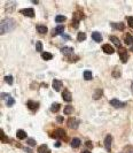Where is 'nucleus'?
<instances>
[{
    "label": "nucleus",
    "mask_w": 133,
    "mask_h": 153,
    "mask_svg": "<svg viewBox=\"0 0 133 153\" xmlns=\"http://www.w3.org/2000/svg\"><path fill=\"white\" fill-rule=\"evenodd\" d=\"M14 28H15V21L13 18H2L1 20V31H0V33L5 35V33L12 31Z\"/></svg>",
    "instance_id": "obj_1"
},
{
    "label": "nucleus",
    "mask_w": 133,
    "mask_h": 153,
    "mask_svg": "<svg viewBox=\"0 0 133 153\" xmlns=\"http://www.w3.org/2000/svg\"><path fill=\"white\" fill-rule=\"evenodd\" d=\"M111 142H112V137L111 135H107L106 138H104V147L108 152H110L111 150Z\"/></svg>",
    "instance_id": "obj_2"
},
{
    "label": "nucleus",
    "mask_w": 133,
    "mask_h": 153,
    "mask_svg": "<svg viewBox=\"0 0 133 153\" xmlns=\"http://www.w3.org/2000/svg\"><path fill=\"white\" fill-rule=\"evenodd\" d=\"M68 126L70 127L71 129H77L78 126H79V120H78V119H75V117H72V119H69Z\"/></svg>",
    "instance_id": "obj_3"
},
{
    "label": "nucleus",
    "mask_w": 133,
    "mask_h": 153,
    "mask_svg": "<svg viewBox=\"0 0 133 153\" xmlns=\"http://www.w3.org/2000/svg\"><path fill=\"white\" fill-rule=\"evenodd\" d=\"M110 105L112 106V107H115V108H122V107H124L126 104L123 101H119L118 99H111L110 100Z\"/></svg>",
    "instance_id": "obj_4"
},
{
    "label": "nucleus",
    "mask_w": 133,
    "mask_h": 153,
    "mask_svg": "<svg viewBox=\"0 0 133 153\" xmlns=\"http://www.w3.org/2000/svg\"><path fill=\"white\" fill-rule=\"evenodd\" d=\"M119 57H121V61L122 62H126L127 59H129V55H127V51L125 48L121 47L119 48Z\"/></svg>",
    "instance_id": "obj_5"
},
{
    "label": "nucleus",
    "mask_w": 133,
    "mask_h": 153,
    "mask_svg": "<svg viewBox=\"0 0 133 153\" xmlns=\"http://www.w3.org/2000/svg\"><path fill=\"white\" fill-rule=\"evenodd\" d=\"M102 51L107 54H114L115 53V48L110 46L109 44H104V45H102Z\"/></svg>",
    "instance_id": "obj_6"
},
{
    "label": "nucleus",
    "mask_w": 133,
    "mask_h": 153,
    "mask_svg": "<svg viewBox=\"0 0 133 153\" xmlns=\"http://www.w3.org/2000/svg\"><path fill=\"white\" fill-rule=\"evenodd\" d=\"M21 14H23L25 16H29V17H33L35 16V10L32 8H25L21 10Z\"/></svg>",
    "instance_id": "obj_7"
},
{
    "label": "nucleus",
    "mask_w": 133,
    "mask_h": 153,
    "mask_svg": "<svg viewBox=\"0 0 133 153\" xmlns=\"http://www.w3.org/2000/svg\"><path fill=\"white\" fill-rule=\"evenodd\" d=\"M62 97H63V100H64V101H67V102L71 101V99H72L71 93H70V91H69L68 89H65V90L62 92Z\"/></svg>",
    "instance_id": "obj_8"
},
{
    "label": "nucleus",
    "mask_w": 133,
    "mask_h": 153,
    "mask_svg": "<svg viewBox=\"0 0 133 153\" xmlns=\"http://www.w3.org/2000/svg\"><path fill=\"white\" fill-rule=\"evenodd\" d=\"M92 38H93V40L96 42V43L102 42V35H101L100 32H98V31H94V32L92 33Z\"/></svg>",
    "instance_id": "obj_9"
},
{
    "label": "nucleus",
    "mask_w": 133,
    "mask_h": 153,
    "mask_svg": "<svg viewBox=\"0 0 133 153\" xmlns=\"http://www.w3.org/2000/svg\"><path fill=\"white\" fill-rule=\"evenodd\" d=\"M52 86L55 91H60L61 90V86H62V82L59 81V79H54L53 83H52Z\"/></svg>",
    "instance_id": "obj_10"
},
{
    "label": "nucleus",
    "mask_w": 133,
    "mask_h": 153,
    "mask_svg": "<svg viewBox=\"0 0 133 153\" xmlns=\"http://www.w3.org/2000/svg\"><path fill=\"white\" fill-rule=\"evenodd\" d=\"M72 52H74V48L69 47V46H64V47L61 48V53H62L63 55H70Z\"/></svg>",
    "instance_id": "obj_11"
},
{
    "label": "nucleus",
    "mask_w": 133,
    "mask_h": 153,
    "mask_svg": "<svg viewBox=\"0 0 133 153\" xmlns=\"http://www.w3.org/2000/svg\"><path fill=\"white\" fill-rule=\"evenodd\" d=\"M70 145H71V147H74V149H76V147H79V145H80V139H79V138H77V137L72 138V139H71V142H70Z\"/></svg>",
    "instance_id": "obj_12"
},
{
    "label": "nucleus",
    "mask_w": 133,
    "mask_h": 153,
    "mask_svg": "<svg viewBox=\"0 0 133 153\" xmlns=\"http://www.w3.org/2000/svg\"><path fill=\"white\" fill-rule=\"evenodd\" d=\"M28 107H29L30 109H32V111H36V109L39 107V104L36 101H32V100H29V101H28Z\"/></svg>",
    "instance_id": "obj_13"
},
{
    "label": "nucleus",
    "mask_w": 133,
    "mask_h": 153,
    "mask_svg": "<svg viewBox=\"0 0 133 153\" xmlns=\"http://www.w3.org/2000/svg\"><path fill=\"white\" fill-rule=\"evenodd\" d=\"M52 136H53V137H56V138H61V137H64L65 136V132L63 131L62 129H57L54 134H52Z\"/></svg>",
    "instance_id": "obj_14"
},
{
    "label": "nucleus",
    "mask_w": 133,
    "mask_h": 153,
    "mask_svg": "<svg viewBox=\"0 0 133 153\" xmlns=\"http://www.w3.org/2000/svg\"><path fill=\"white\" fill-rule=\"evenodd\" d=\"M15 6H16V3H15V2H7L6 6H5V9H6V12L12 13L13 9L15 8Z\"/></svg>",
    "instance_id": "obj_15"
},
{
    "label": "nucleus",
    "mask_w": 133,
    "mask_h": 153,
    "mask_svg": "<svg viewBox=\"0 0 133 153\" xmlns=\"http://www.w3.org/2000/svg\"><path fill=\"white\" fill-rule=\"evenodd\" d=\"M37 31L39 33H42V35H45V33H47V27L39 24V25H37Z\"/></svg>",
    "instance_id": "obj_16"
},
{
    "label": "nucleus",
    "mask_w": 133,
    "mask_h": 153,
    "mask_svg": "<svg viewBox=\"0 0 133 153\" xmlns=\"http://www.w3.org/2000/svg\"><path fill=\"white\" fill-rule=\"evenodd\" d=\"M63 31H64V27H63V25H57V27H55V29H54L53 35H62Z\"/></svg>",
    "instance_id": "obj_17"
},
{
    "label": "nucleus",
    "mask_w": 133,
    "mask_h": 153,
    "mask_svg": "<svg viewBox=\"0 0 133 153\" xmlns=\"http://www.w3.org/2000/svg\"><path fill=\"white\" fill-rule=\"evenodd\" d=\"M16 137H17L18 139H24V138L28 137V135L24 130H17V132H16Z\"/></svg>",
    "instance_id": "obj_18"
},
{
    "label": "nucleus",
    "mask_w": 133,
    "mask_h": 153,
    "mask_svg": "<svg viewBox=\"0 0 133 153\" xmlns=\"http://www.w3.org/2000/svg\"><path fill=\"white\" fill-rule=\"evenodd\" d=\"M124 40H125V44H126V45H133V36H131L130 33H126Z\"/></svg>",
    "instance_id": "obj_19"
},
{
    "label": "nucleus",
    "mask_w": 133,
    "mask_h": 153,
    "mask_svg": "<svg viewBox=\"0 0 133 153\" xmlns=\"http://www.w3.org/2000/svg\"><path fill=\"white\" fill-rule=\"evenodd\" d=\"M109 39H110V40H111V42L114 43V44H115V45L117 46L118 48H121V47H122V46H121V42H119V39L117 38V37H115V36H110V37H109Z\"/></svg>",
    "instance_id": "obj_20"
},
{
    "label": "nucleus",
    "mask_w": 133,
    "mask_h": 153,
    "mask_svg": "<svg viewBox=\"0 0 133 153\" xmlns=\"http://www.w3.org/2000/svg\"><path fill=\"white\" fill-rule=\"evenodd\" d=\"M38 151H39V153H50V151H49V149H48V146L47 145H40L39 146V149H38Z\"/></svg>",
    "instance_id": "obj_21"
},
{
    "label": "nucleus",
    "mask_w": 133,
    "mask_h": 153,
    "mask_svg": "<svg viewBox=\"0 0 133 153\" xmlns=\"http://www.w3.org/2000/svg\"><path fill=\"white\" fill-rule=\"evenodd\" d=\"M111 27L114 28V29H118V30H123L124 29V23H122V22H118V23H111Z\"/></svg>",
    "instance_id": "obj_22"
},
{
    "label": "nucleus",
    "mask_w": 133,
    "mask_h": 153,
    "mask_svg": "<svg viewBox=\"0 0 133 153\" xmlns=\"http://www.w3.org/2000/svg\"><path fill=\"white\" fill-rule=\"evenodd\" d=\"M102 92H103V91L101 90V89H98V90H95L94 94H93V99H94V100L100 99L101 97H102Z\"/></svg>",
    "instance_id": "obj_23"
},
{
    "label": "nucleus",
    "mask_w": 133,
    "mask_h": 153,
    "mask_svg": "<svg viewBox=\"0 0 133 153\" xmlns=\"http://www.w3.org/2000/svg\"><path fill=\"white\" fill-rule=\"evenodd\" d=\"M42 57L44 60H52L53 59V54L49 53V52H43Z\"/></svg>",
    "instance_id": "obj_24"
},
{
    "label": "nucleus",
    "mask_w": 133,
    "mask_h": 153,
    "mask_svg": "<svg viewBox=\"0 0 133 153\" xmlns=\"http://www.w3.org/2000/svg\"><path fill=\"white\" fill-rule=\"evenodd\" d=\"M15 104V99L13 98V97L8 96L7 97V100H6V106H8V107H12L13 105Z\"/></svg>",
    "instance_id": "obj_25"
},
{
    "label": "nucleus",
    "mask_w": 133,
    "mask_h": 153,
    "mask_svg": "<svg viewBox=\"0 0 133 153\" xmlns=\"http://www.w3.org/2000/svg\"><path fill=\"white\" fill-rule=\"evenodd\" d=\"M92 78H93V76H92V73L89 72V70L84 72V79H86V81H91Z\"/></svg>",
    "instance_id": "obj_26"
},
{
    "label": "nucleus",
    "mask_w": 133,
    "mask_h": 153,
    "mask_svg": "<svg viewBox=\"0 0 133 153\" xmlns=\"http://www.w3.org/2000/svg\"><path fill=\"white\" fill-rule=\"evenodd\" d=\"M85 39H86V33L85 32H78V35H77L78 42H84Z\"/></svg>",
    "instance_id": "obj_27"
},
{
    "label": "nucleus",
    "mask_w": 133,
    "mask_h": 153,
    "mask_svg": "<svg viewBox=\"0 0 133 153\" xmlns=\"http://www.w3.org/2000/svg\"><path fill=\"white\" fill-rule=\"evenodd\" d=\"M60 107H61V106H60V104H57V102H55V104H52V106H50V111L55 113V112L60 111Z\"/></svg>",
    "instance_id": "obj_28"
},
{
    "label": "nucleus",
    "mask_w": 133,
    "mask_h": 153,
    "mask_svg": "<svg viewBox=\"0 0 133 153\" xmlns=\"http://www.w3.org/2000/svg\"><path fill=\"white\" fill-rule=\"evenodd\" d=\"M64 114H70V113H72L74 112V107L72 106H70V105H68V106H65L64 107Z\"/></svg>",
    "instance_id": "obj_29"
},
{
    "label": "nucleus",
    "mask_w": 133,
    "mask_h": 153,
    "mask_svg": "<svg viewBox=\"0 0 133 153\" xmlns=\"http://www.w3.org/2000/svg\"><path fill=\"white\" fill-rule=\"evenodd\" d=\"M65 20H67V17H65L64 15H57L55 17V21L57 22V23H61V22H64Z\"/></svg>",
    "instance_id": "obj_30"
},
{
    "label": "nucleus",
    "mask_w": 133,
    "mask_h": 153,
    "mask_svg": "<svg viewBox=\"0 0 133 153\" xmlns=\"http://www.w3.org/2000/svg\"><path fill=\"white\" fill-rule=\"evenodd\" d=\"M36 50H37V52H42L43 51V43L42 42L36 43Z\"/></svg>",
    "instance_id": "obj_31"
},
{
    "label": "nucleus",
    "mask_w": 133,
    "mask_h": 153,
    "mask_svg": "<svg viewBox=\"0 0 133 153\" xmlns=\"http://www.w3.org/2000/svg\"><path fill=\"white\" fill-rule=\"evenodd\" d=\"M5 82H6L7 84H9V85H12L13 84V76H5Z\"/></svg>",
    "instance_id": "obj_32"
},
{
    "label": "nucleus",
    "mask_w": 133,
    "mask_h": 153,
    "mask_svg": "<svg viewBox=\"0 0 133 153\" xmlns=\"http://www.w3.org/2000/svg\"><path fill=\"white\" fill-rule=\"evenodd\" d=\"M126 20H127V23H129V27L133 29V16H127Z\"/></svg>",
    "instance_id": "obj_33"
},
{
    "label": "nucleus",
    "mask_w": 133,
    "mask_h": 153,
    "mask_svg": "<svg viewBox=\"0 0 133 153\" xmlns=\"http://www.w3.org/2000/svg\"><path fill=\"white\" fill-rule=\"evenodd\" d=\"M27 143L29 145H31V146H35V145H36V141H35V139H32V138H28Z\"/></svg>",
    "instance_id": "obj_34"
},
{
    "label": "nucleus",
    "mask_w": 133,
    "mask_h": 153,
    "mask_svg": "<svg viewBox=\"0 0 133 153\" xmlns=\"http://www.w3.org/2000/svg\"><path fill=\"white\" fill-rule=\"evenodd\" d=\"M1 142H2V143H5V142H7V143H8V139H7V137L6 136H5V134H3V131L2 130H1Z\"/></svg>",
    "instance_id": "obj_35"
},
{
    "label": "nucleus",
    "mask_w": 133,
    "mask_h": 153,
    "mask_svg": "<svg viewBox=\"0 0 133 153\" xmlns=\"http://www.w3.org/2000/svg\"><path fill=\"white\" fill-rule=\"evenodd\" d=\"M119 76H121V74H119V72H118V70H117V72H116V70H114V72H112V77L118 78Z\"/></svg>",
    "instance_id": "obj_36"
},
{
    "label": "nucleus",
    "mask_w": 133,
    "mask_h": 153,
    "mask_svg": "<svg viewBox=\"0 0 133 153\" xmlns=\"http://www.w3.org/2000/svg\"><path fill=\"white\" fill-rule=\"evenodd\" d=\"M56 121H57V123H62L63 122V117L62 116H57L56 117Z\"/></svg>",
    "instance_id": "obj_37"
},
{
    "label": "nucleus",
    "mask_w": 133,
    "mask_h": 153,
    "mask_svg": "<svg viewBox=\"0 0 133 153\" xmlns=\"http://www.w3.org/2000/svg\"><path fill=\"white\" fill-rule=\"evenodd\" d=\"M62 37L65 39V40H68V39H70V37H69L68 35H62Z\"/></svg>",
    "instance_id": "obj_38"
},
{
    "label": "nucleus",
    "mask_w": 133,
    "mask_h": 153,
    "mask_svg": "<svg viewBox=\"0 0 133 153\" xmlns=\"http://www.w3.org/2000/svg\"><path fill=\"white\" fill-rule=\"evenodd\" d=\"M85 144H86V146H89V149L92 147V143H91V142H86Z\"/></svg>",
    "instance_id": "obj_39"
},
{
    "label": "nucleus",
    "mask_w": 133,
    "mask_h": 153,
    "mask_svg": "<svg viewBox=\"0 0 133 153\" xmlns=\"http://www.w3.org/2000/svg\"><path fill=\"white\" fill-rule=\"evenodd\" d=\"M60 145H61V143H60V142H56V143H55V147H59Z\"/></svg>",
    "instance_id": "obj_40"
},
{
    "label": "nucleus",
    "mask_w": 133,
    "mask_h": 153,
    "mask_svg": "<svg viewBox=\"0 0 133 153\" xmlns=\"http://www.w3.org/2000/svg\"><path fill=\"white\" fill-rule=\"evenodd\" d=\"M82 153H91V152H89V151H83Z\"/></svg>",
    "instance_id": "obj_41"
},
{
    "label": "nucleus",
    "mask_w": 133,
    "mask_h": 153,
    "mask_svg": "<svg viewBox=\"0 0 133 153\" xmlns=\"http://www.w3.org/2000/svg\"><path fill=\"white\" fill-rule=\"evenodd\" d=\"M131 90H132V92H133V83H132V85H131Z\"/></svg>",
    "instance_id": "obj_42"
},
{
    "label": "nucleus",
    "mask_w": 133,
    "mask_h": 153,
    "mask_svg": "<svg viewBox=\"0 0 133 153\" xmlns=\"http://www.w3.org/2000/svg\"><path fill=\"white\" fill-rule=\"evenodd\" d=\"M131 51H132V52H133V45H132V47H131Z\"/></svg>",
    "instance_id": "obj_43"
}]
</instances>
